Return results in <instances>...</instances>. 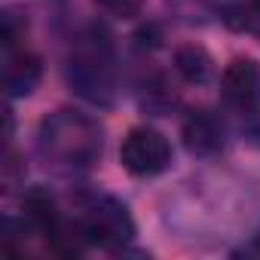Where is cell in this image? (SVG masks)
I'll return each mask as SVG.
<instances>
[{
  "mask_svg": "<svg viewBox=\"0 0 260 260\" xmlns=\"http://www.w3.org/2000/svg\"><path fill=\"white\" fill-rule=\"evenodd\" d=\"M181 138H184V144H187L190 153H196V156H214L223 147V122L214 113H208V110H193L184 119Z\"/></svg>",
  "mask_w": 260,
  "mask_h": 260,
  "instance_id": "6",
  "label": "cell"
},
{
  "mask_svg": "<svg viewBox=\"0 0 260 260\" xmlns=\"http://www.w3.org/2000/svg\"><path fill=\"white\" fill-rule=\"evenodd\" d=\"M220 89H223V98L251 113L260 107V61L254 58H233L223 74H220Z\"/></svg>",
  "mask_w": 260,
  "mask_h": 260,
  "instance_id": "5",
  "label": "cell"
},
{
  "mask_svg": "<svg viewBox=\"0 0 260 260\" xmlns=\"http://www.w3.org/2000/svg\"><path fill=\"white\" fill-rule=\"evenodd\" d=\"M43 77V64L37 55L31 52H10L7 55V68H4V86H7V95L10 98H25L37 89Z\"/></svg>",
  "mask_w": 260,
  "mask_h": 260,
  "instance_id": "7",
  "label": "cell"
},
{
  "mask_svg": "<svg viewBox=\"0 0 260 260\" xmlns=\"http://www.w3.org/2000/svg\"><path fill=\"white\" fill-rule=\"evenodd\" d=\"M175 71L187 80V83H205L211 74H214V61H211V55L202 49V46H196V43H190V46H181L178 52H175Z\"/></svg>",
  "mask_w": 260,
  "mask_h": 260,
  "instance_id": "9",
  "label": "cell"
},
{
  "mask_svg": "<svg viewBox=\"0 0 260 260\" xmlns=\"http://www.w3.org/2000/svg\"><path fill=\"white\" fill-rule=\"evenodd\" d=\"M22 220H25V230L31 233H40V236H49L58 223V214H55V199L43 190V187H31L22 199Z\"/></svg>",
  "mask_w": 260,
  "mask_h": 260,
  "instance_id": "8",
  "label": "cell"
},
{
  "mask_svg": "<svg viewBox=\"0 0 260 260\" xmlns=\"http://www.w3.org/2000/svg\"><path fill=\"white\" fill-rule=\"evenodd\" d=\"M110 61H113L110 43L101 34L83 37L77 52L71 55V68H68L71 86L83 98L107 104L113 98V68H110Z\"/></svg>",
  "mask_w": 260,
  "mask_h": 260,
  "instance_id": "2",
  "label": "cell"
},
{
  "mask_svg": "<svg viewBox=\"0 0 260 260\" xmlns=\"http://www.w3.org/2000/svg\"><path fill=\"white\" fill-rule=\"evenodd\" d=\"M119 162L135 178H153V175H159L172 166V144L156 128L135 125V128H128V135L122 138Z\"/></svg>",
  "mask_w": 260,
  "mask_h": 260,
  "instance_id": "3",
  "label": "cell"
},
{
  "mask_svg": "<svg viewBox=\"0 0 260 260\" xmlns=\"http://www.w3.org/2000/svg\"><path fill=\"white\" fill-rule=\"evenodd\" d=\"M95 4L116 19H135L144 7V0H95Z\"/></svg>",
  "mask_w": 260,
  "mask_h": 260,
  "instance_id": "10",
  "label": "cell"
},
{
  "mask_svg": "<svg viewBox=\"0 0 260 260\" xmlns=\"http://www.w3.org/2000/svg\"><path fill=\"white\" fill-rule=\"evenodd\" d=\"M83 226H86L89 245H98V248H107V251H119L135 239L132 214H128V208L119 199H110V196L98 199L89 208Z\"/></svg>",
  "mask_w": 260,
  "mask_h": 260,
  "instance_id": "4",
  "label": "cell"
},
{
  "mask_svg": "<svg viewBox=\"0 0 260 260\" xmlns=\"http://www.w3.org/2000/svg\"><path fill=\"white\" fill-rule=\"evenodd\" d=\"M254 242H257V251H260V233H257V236H254Z\"/></svg>",
  "mask_w": 260,
  "mask_h": 260,
  "instance_id": "12",
  "label": "cell"
},
{
  "mask_svg": "<svg viewBox=\"0 0 260 260\" xmlns=\"http://www.w3.org/2000/svg\"><path fill=\"white\" fill-rule=\"evenodd\" d=\"M40 153L64 169H86L101 156V128L95 119L58 110L40 125Z\"/></svg>",
  "mask_w": 260,
  "mask_h": 260,
  "instance_id": "1",
  "label": "cell"
},
{
  "mask_svg": "<svg viewBox=\"0 0 260 260\" xmlns=\"http://www.w3.org/2000/svg\"><path fill=\"white\" fill-rule=\"evenodd\" d=\"M175 4H184V0H175ZM187 4H190V7H199V10H202V7L214 4V0H187Z\"/></svg>",
  "mask_w": 260,
  "mask_h": 260,
  "instance_id": "11",
  "label": "cell"
}]
</instances>
